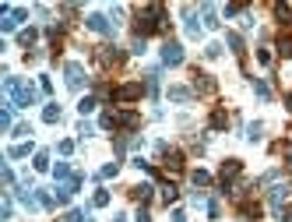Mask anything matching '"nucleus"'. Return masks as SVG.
<instances>
[{"mask_svg":"<svg viewBox=\"0 0 292 222\" xmlns=\"http://www.w3.org/2000/svg\"><path fill=\"white\" fill-rule=\"evenodd\" d=\"M4 92H7V99H11L14 109L35 106V88L28 81H21V78H4Z\"/></svg>","mask_w":292,"mask_h":222,"instance_id":"nucleus-1","label":"nucleus"},{"mask_svg":"<svg viewBox=\"0 0 292 222\" xmlns=\"http://www.w3.org/2000/svg\"><path fill=\"white\" fill-rule=\"evenodd\" d=\"M25 18H28V11H25V7H7V4L0 7V28H4V32H14Z\"/></svg>","mask_w":292,"mask_h":222,"instance_id":"nucleus-2","label":"nucleus"},{"mask_svg":"<svg viewBox=\"0 0 292 222\" xmlns=\"http://www.w3.org/2000/svg\"><path fill=\"white\" fill-rule=\"evenodd\" d=\"M243 173V162L239 159H225L222 162V173H219V180H222V194H232V180Z\"/></svg>","mask_w":292,"mask_h":222,"instance_id":"nucleus-3","label":"nucleus"},{"mask_svg":"<svg viewBox=\"0 0 292 222\" xmlns=\"http://www.w3.org/2000/svg\"><path fill=\"white\" fill-rule=\"evenodd\" d=\"M64 78H67V88H71V92H81V88H85V81H88V78H85V67H81L77 60L64 64Z\"/></svg>","mask_w":292,"mask_h":222,"instance_id":"nucleus-4","label":"nucleus"},{"mask_svg":"<svg viewBox=\"0 0 292 222\" xmlns=\"http://www.w3.org/2000/svg\"><path fill=\"white\" fill-rule=\"evenodd\" d=\"M95 60H99L102 67H120V64H123V50H116V46H99V50H95Z\"/></svg>","mask_w":292,"mask_h":222,"instance_id":"nucleus-5","label":"nucleus"},{"mask_svg":"<svg viewBox=\"0 0 292 222\" xmlns=\"http://www.w3.org/2000/svg\"><path fill=\"white\" fill-rule=\"evenodd\" d=\"M85 25H88L92 32H99V35H113V32H116V25H113L106 14H88V18H85Z\"/></svg>","mask_w":292,"mask_h":222,"instance_id":"nucleus-6","label":"nucleus"},{"mask_svg":"<svg viewBox=\"0 0 292 222\" xmlns=\"http://www.w3.org/2000/svg\"><path fill=\"white\" fill-rule=\"evenodd\" d=\"M162 64H165V67H180V64H183V46L169 39V43L162 46Z\"/></svg>","mask_w":292,"mask_h":222,"instance_id":"nucleus-7","label":"nucleus"},{"mask_svg":"<svg viewBox=\"0 0 292 222\" xmlns=\"http://www.w3.org/2000/svg\"><path fill=\"white\" fill-rule=\"evenodd\" d=\"M141 92H148L141 81H127L116 88V102H134V99H141Z\"/></svg>","mask_w":292,"mask_h":222,"instance_id":"nucleus-8","label":"nucleus"},{"mask_svg":"<svg viewBox=\"0 0 292 222\" xmlns=\"http://www.w3.org/2000/svg\"><path fill=\"white\" fill-rule=\"evenodd\" d=\"M292 198V187L289 183H278L275 191H271V208H275V215H282V205Z\"/></svg>","mask_w":292,"mask_h":222,"instance_id":"nucleus-9","label":"nucleus"},{"mask_svg":"<svg viewBox=\"0 0 292 222\" xmlns=\"http://www.w3.org/2000/svg\"><path fill=\"white\" fill-rule=\"evenodd\" d=\"M141 124V117L134 113V109H116V127H123V131H134Z\"/></svg>","mask_w":292,"mask_h":222,"instance_id":"nucleus-10","label":"nucleus"},{"mask_svg":"<svg viewBox=\"0 0 292 222\" xmlns=\"http://www.w3.org/2000/svg\"><path fill=\"white\" fill-rule=\"evenodd\" d=\"M215 88H219V85H215L208 74H194V92H201V95H212Z\"/></svg>","mask_w":292,"mask_h":222,"instance_id":"nucleus-11","label":"nucleus"},{"mask_svg":"<svg viewBox=\"0 0 292 222\" xmlns=\"http://www.w3.org/2000/svg\"><path fill=\"white\" fill-rule=\"evenodd\" d=\"M183 18H187V35H190V39H201V25H197V18H194V7H183Z\"/></svg>","mask_w":292,"mask_h":222,"instance_id":"nucleus-12","label":"nucleus"},{"mask_svg":"<svg viewBox=\"0 0 292 222\" xmlns=\"http://www.w3.org/2000/svg\"><path fill=\"white\" fill-rule=\"evenodd\" d=\"M169 99H173V102H190V99H194V92H190V88H183V85H173V88H169Z\"/></svg>","mask_w":292,"mask_h":222,"instance_id":"nucleus-13","label":"nucleus"},{"mask_svg":"<svg viewBox=\"0 0 292 222\" xmlns=\"http://www.w3.org/2000/svg\"><path fill=\"white\" fill-rule=\"evenodd\" d=\"M60 117H64V109H60L57 102H50V106L43 109V120H46V124H60Z\"/></svg>","mask_w":292,"mask_h":222,"instance_id":"nucleus-14","label":"nucleus"},{"mask_svg":"<svg viewBox=\"0 0 292 222\" xmlns=\"http://www.w3.org/2000/svg\"><path fill=\"white\" fill-rule=\"evenodd\" d=\"M131 198L145 205V201H151V187H148V183H138V187H131Z\"/></svg>","mask_w":292,"mask_h":222,"instance_id":"nucleus-15","label":"nucleus"},{"mask_svg":"<svg viewBox=\"0 0 292 222\" xmlns=\"http://www.w3.org/2000/svg\"><path fill=\"white\" fill-rule=\"evenodd\" d=\"M278 53L292 57V32H278Z\"/></svg>","mask_w":292,"mask_h":222,"instance_id":"nucleus-16","label":"nucleus"},{"mask_svg":"<svg viewBox=\"0 0 292 222\" xmlns=\"http://www.w3.org/2000/svg\"><path fill=\"white\" fill-rule=\"evenodd\" d=\"M53 176H57V180H60V183H67V180H71V176H74L71 162H57V169H53Z\"/></svg>","mask_w":292,"mask_h":222,"instance_id":"nucleus-17","label":"nucleus"},{"mask_svg":"<svg viewBox=\"0 0 292 222\" xmlns=\"http://www.w3.org/2000/svg\"><path fill=\"white\" fill-rule=\"evenodd\" d=\"M229 127V117H225V109H215L212 113V131H225Z\"/></svg>","mask_w":292,"mask_h":222,"instance_id":"nucleus-18","label":"nucleus"},{"mask_svg":"<svg viewBox=\"0 0 292 222\" xmlns=\"http://www.w3.org/2000/svg\"><path fill=\"white\" fill-rule=\"evenodd\" d=\"M239 212H243L246 219H257V215H261V205H257V201H239Z\"/></svg>","mask_w":292,"mask_h":222,"instance_id":"nucleus-19","label":"nucleus"},{"mask_svg":"<svg viewBox=\"0 0 292 222\" xmlns=\"http://www.w3.org/2000/svg\"><path fill=\"white\" fill-rule=\"evenodd\" d=\"M201 11H204V25H208V28H219V25H222V21H219V14H215V7H212V4H204Z\"/></svg>","mask_w":292,"mask_h":222,"instance_id":"nucleus-20","label":"nucleus"},{"mask_svg":"<svg viewBox=\"0 0 292 222\" xmlns=\"http://www.w3.org/2000/svg\"><path fill=\"white\" fill-rule=\"evenodd\" d=\"M35 39H39V32H35V28H25V32L18 35V46H25V50H28V46H32Z\"/></svg>","mask_w":292,"mask_h":222,"instance_id":"nucleus-21","label":"nucleus"},{"mask_svg":"<svg viewBox=\"0 0 292 222\" xmlns=\"http://www.w3.org/2000/svg\"><path fill=\"white\" fill-rule=\"evenodd\" d=\"M95 106H99V99H95V95H85V99H81V102H77V113H81V117H85V113H92V109H95Z\"/></svg>","mask_w":292,"mask_h":222,"instance_id":"nucleus-22","label":"nucleus"},{"mask_svg":"<svg viewBox=\"0 0 292 222\" xmlns=\"http://www.w3.org/2000/svg\"><path fill=\"white\" fill-rule=\"evenodd\" d=\"M28 152H32V141H21V145H14V148H11L7 155H11V159H25Z\"/></svg>","mask_w":292,"mask_h":222,"instance_id":"nucleus-23","label":"nucleus"},{"mask_svg":"<svg viewBox=\"0 0 292 222\" xmlns=\"http://www.w3.org/2000/svg\"><path fill=\"white\" fill-rule=\"evenodd\" d=\"M225 39H229V50H232V53H236V57H243V39H239V35H236V32H229V35H225Z\"/></svg>","mask_w":292,"mask_h":222,"instance_id":"nucleus-24","label":"nucleus"},{"mask_svg":"<svg viewBox=\"0 0 292 222\" xmlns=\"http://www.w3.org/2000/svg\"><path fill=\"white\" fill-rule=\"evenodd\" d=\"M254 92H257V99H264V102L271 99V88H268V81H261V78L254 81Z\"/></svg>","mask_w":292,"mask_h":222,"instance_id":"nucleus-25","label":"nucleus"},{"mask_svg":"<svg viewBox=\"0 0 292 222\" xmlns=\"http://www.w3.org/2000/svg\"><path fill=\"white\" fill-rule=\"evenodd\" d=\"M11 109H14V106H7V109L0 113V131H11V127H14V113H11Z\"/></svg>","mask_w":292,"mask_h":222,"instance_id":"nucleus-26","label":"nucleus"},{"mask_svg":"<svg viewBox=\"0 0 292 222\" xmlns=\"http://www.w3.org/2000/svg\"><path fill=\"white\" fill-rule=\"evenodd\" d=\"M99 124H102L106 131H113V127H116V109H106V113L99 117Z\"/></svg>","mask_w":292,"mask_h":222,"instance_id":"nucleus-27","label":"nucleus"},{"mask_svg":"<svg viewBox=\"0 0 292 222\" xmlns=\"http://www.w3.org/2000/svg\"><path fill=\"white\" fill-rule=\"evenodd\" d=\"M264 138V124H250L246 127V141H261Z\"/></svg>","mask_w":292,"mask_h":222,"instance_id":"nucleus-28","label":"nucleus"},{"mask_svg":"<svg viewBox=\"0 0 292 222\" xmlns=\"http://www.w3.org/2000/svg\"><path fill=\"white\" fill-rule=\"evenodd\" d=\"M190 180H194V187H208V183H212V176H208L204 169H194V173H190Z\"/></svg>","mask_w":292,"mask_h":222,"instance_id":"nucleus-29","label":"nucleus"},{"mask_svg":"<svg viewBox=\"0 0 292 222\" xmlns=\"http://www.w3.org/2000/svg\"><path fill=\"white\" fill-rule=\"evenodd\" d=\"M32 166H35L39 173H46V169H50V155H46V152H35V162H32Z\"/></svg>","mask_w":292,"mask_h":222,"instance_id":"nucleus-30","label":"nucleus"},{"mask_svg":"<svg viewBox=\"0 0 292 222\" xmlns=\"http://www.w3.org/2000/svg\"><path fill=\"white\" fill-rule=\"evenodd\" d=\"M176 194H180V191H176L173 183H162V201H165V205H173V201H176Z\"/></svg>","mask_w":292,"mask_h":222,"instance_id":"nucleus-31","label":"nucleus"},{"mask_svg":"<svg viewBox=\"0 0 292 222\" xmlns=\"http://www.w3.org/2000/svg\"><path fill=\"white\" fill-rule=\"evenodd\" d=\"M109 205V191H95V198H92V208H106Z\"/></svg>","mask_w":292,"mask_h":222,"instance_id":"nucleus-32","label":"nucleus"},{"mask_svg":"<svg viewBox=\"0 0 292 222\" xmlns=\"http://www.w3.org/2000/svg\"><path fill=\"white\" fill-rule=\"evenodd\" d=\"M11 212H14V201H11V194L4 191V205H0V215H4V219H11Z\"/></svg>","mask_w":292,"mask_h":222,"instance_id":"nucleus-33","label":"nucleus"},{"mask_svg":"<svg viewBox=\"0 0 292 222\" xmlns=\"http://www.w3.org/2000/svg\"><path fill=\"white\" fill-rule=\"evenodd\" d=\"M204 57H208V60H219V57H222V46H219V43H208V46H204Z\"/></svg>","mask_w":292,"mask_h":222,"instance_id":"nucleus-34","label":"nucleus"},{"mask_svg":"<svg viewBox=\"0 0 292 222\" xmlns=\"http://www.w3.org/2000/svg\"><path fill=\"white\" fill-rule=\"evenodd\" d=\"M85 215H88V212H81V208H74V212H67V215H64L60 222H88Z\"/></svg>","mask_w":292,"mask_h":222,"instance_id":"nucleus-35","label":"nucleus"},{"mask_svg":"<svg viewBox=\"0 0 292 222\" xmlns=\"http://www.w3.org/2000/svg\"><path fill=\"white\" fill-rule=\"evenodd\" d=\"M275 14H278L282 21H292V7L289 4H275Z\"/></svg>","mask_w":292,"mask_h":222,"instance_id":"nucleus-36","label":"nucleus"},{"mask_svg":"<svg viewBox=\"0 0 292 222\" xmlns=\"http://www.w3.org/2000/svg\"><path fill=\"white\" fill-rule=\"evenodd\" d=\"M120 173V162H106L102 169H99V176H116Z\"/></svg>","mask_w":292,"mask_h":222,"instance_id":"nucleus-37","label":"nucleus"},{"mask_svg":"<svg viewBox=\"0 0 292 222\" xmlns=\"http://www.w3.org/2000/svg\"><path fill=\"white\" fill-rule=\"evenodd\" d=\"M257 60H261V64H264V67H268V64H271V60H275V57H271V50H268V46H261V50H257Z\"/></svg>","mask_w":292,"mask_h":222,"instance_id":"nucleus-38","label":"nucleus"},{"mask_svg":"<svg viewBox=\"0 0 292 222\" xmlns=\"http://www.w3.org/2000/svg\"><path fill=\"white\" fill-rule=\"evenodd\" d=\"M131 53H138V57L145 53V39H141V35H134V43H131Z\"/></svg>","mask_w":292,"mask_h":222,"instance_id":"nucleus-39","label":"nucleus"},{"mask_svg":"<svg viewBox=\"0 0 292 222\" xmlns=\"http://www.w3.org/2000/svg\"><path fill=\"white\" fill-rule=\"evenodd\" d=\"M77 134H81V138H92V134H95V127H92L88 120H81V127H77Z\"/></svg>","mask_w":292,"mask_h":222,"instance_id":"nucleus-40","label":"nucleus"},{"mask_svg":"<svg viewBox=\"0 0 292 222\" xmlns=\"http://www.w3.org/2000/svg\"><path fill=\"white\" fill-rule=\"evenodd\" d=\"M208 215H212V219H219V215H222V205H219V201H208Z\"/></svg>","mask_w":292,"mask_h":222,"instance_id":"nucleus-41","label":"nucleus"},{"mask_svg":"<svg viewBox=\"0 0 292 222\" xmlns=\"http://www.w3.org/2000/svg\"><path fill=\"white\" fill-rule=\"evenodd\" d=\"M14 134H18V138H28V134H32V127H28V124H18V127H14Z\"/></svg>","mask_w":292,"mask_h":222,"instance_id":"nucleus-42","label":"nucleus"},{"mask_svg":"<svg viewBox=\"0 0 292 222\" xmlns=\"http://www.w3.org/2000/svg\"><path fill=\"white\" fill-rule=\"evenodd\" d=\"M57 152H60V155H71V152H74V141H60V145H57Z\"/></svg>","mask_w":292,"mask_h":222,"instance_id":"nucleus-43","label":"nucleus"},{"mask_svg":"<svg viewBox=\"0 0 292 222\" xmlns=\"http://www.w3.org/2000/svg\"><path fill=\"white\" fill-rule=\"evenodd\" d=\"M134 222H151V212H148L145 205H141V208H138V219H134Z\"/></svg>","mask_w":292,"mask_h":222,"instance_id":"nucleus-44","label":"nucleus"},{"mask_svg":"<svg viewBox=\"0 0 292 222\" xmlns=\"http://www.w3.org/2000/svg\"><path fill=\"white\" fill-rule=\"evenodd\" d=\"M239 11H243L239 4H225V18H232V14H239Z\"/></svg>","mask_w":292,"mask_h":222,"instance_id":"nucleus-45","label":"nucleus"},{"mask_svg":"<svg viewBox=\"0 0 292 222\" xmlns=\"http://www.w3.org/2000/svg\"><path fill=\"white\" fill-rule=\"evenodd\" d=\"M169 219H173V222H187V215H183V212H180V208H176V212H173V215H169Z\"/></svg>","mask_w":292,"mask_h":222,"instance_id":"nucleus-46","label":"nucleus"},{"mask_svg":"<svg viewBox=\"0 0 292 222\" xmlns=\"http://www.w3.org/2000/svg\"><path fill=\"white\" fill-rule=\"evenodd\" d=\"M285 106H289V109H292V92H289V95H285Z\"/></svg>","mask_w":292,"mask_h":222,"instance_id":"nucleus-47","label":"nucleus"},{"mask_svg":"<svg viewBox=\"0 0 292 222\" xmlns=\"http://www.w3.org/2000/svg\"><path fill=\"white\" fill-rule=\"evenodd\" d=\"M113 222H127V219H123V215H116V219H113Z\"/></svg>","mask_w":292,"mask_h":222,"instance_id":"nucleus-48","label":"nucleus"}]
</instances>
